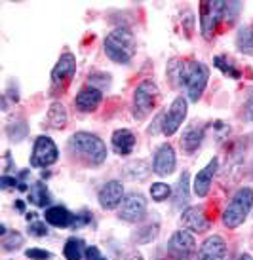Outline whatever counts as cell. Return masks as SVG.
Returning <instances> with one entry per match:
<instances>
[{
	"mask_svg": "<svg viewBox=\"0 0 253 260\" xmlns=\"http://www.w3.org/2000/svg\"><path fill=\"white\" fill-rule=\"evenodd\" d=\"M69 148L74 154H78L82 159H86L88 164L92 166H99L107 159V146L97 135L86 133V131H80L74 133L69 141Z\"/></svg>",
	"mask_w": 253,
	"mask_h": 260,
	"instance_id": "6da1fadb",
	"label": "cell"
},
{
	"mask_svg": "<svg viewBox=\"0 0 253 260\" xmlns=\"http://www.w3.org/2000/svg\"><path fill=\"white\" fill-rule=\"evenodd\" d=\"M105 53L110 61L126 65L135 55V38L128 29H115L105 38Z\"/></svg>",
	"mask_w": 253,
	"mask_h": 260,
	"instance_id": "7a4b0ae2",
	"label": "cell"
},
{
	"mask_svg": "<svg viewBox=\"0 0 253 260\" xmlns=\"http://www.w3.org/2000/svg\"><path fill=\"white\" fill-rule=\"evenodd\" d=\"M234 8H236V2H224V0L202 2V6H200V29H202L204 37H213L217 30V25L223 21Z\"/></svg>",
	"mask_w": 253,
	"mask_h": 260,
	"instance_id": "3957f363",
	"label": "cell"
},
{
	"mask_svg": "<svg viewBox=\"0 0 253 260\" xmlns=\"http://www.w3.org/2000/svg\"><path fill=\"white\" fill-rule=\"evenodd\" d=\"M253 205V188H240L223 213V222L227 228H238L246 220Z\"/></svg>",
	"mask_w": 253,
	"mask_h": 260,
	"instance_id": "277c9868",
	"label": "cell"
},
{
	"mask_svg": "<svg viewBox=\"0 0 253 260\" xmlns=\"http://www.w3.org/2000/svg\"><path fill=\"white\" fill-rule=\"evenodd\" d=\"M158 99V86L152 80H143L133 93V118L145 120L151 114Z\"/></svg>",
	"mask_w": 253,
	"mask_h": 260,
	"instance_id": "5b68a950",
	"label": "cell"
},
{
	"mask_svg": "<svg viewBox=\"0 0 253 260\" xmlns=\"http://www.w3.org/2000/svg\"><path fill=\"white\" fill-rule=\"evenodd\" d=\"M208 80H210V69L204 65V63H194V61L188 63L185 87H187V93L190 101L196 103L202 97L204 89L208 86Z\"/></svg>",
	"mask_w": 253,
	"mask_h": 260,
	"instance_id": "8992f818",
	"label": "cell"
},
{
	"mask_svg": "<svg viewBox=\"0 0 253 260\" xmlns=\"http://www.w3.org/2000/svg\"><path fill=\"white\" fill-rule=\"evenodd\" d=\"M167 253L174 260H188L196 253L194 236L187 230L175 232L167 241Z\"/></svg>",
	"mask_w": 253,
	"mask_h": 260,
	"instance_id": "52a82bcc",
	"label": "cell"
},
{
	"mask_svg": "<svg viewBox=\"0 0 253 260\" xmlns=\"http://www.w3.org/2000/svg\"><path fill=\"white\" fill-rule=\"evenodd\" d=\"M59 158V150L55 143L50 137H38L35 143V150H33V158L31 164L33 167H48L55 164Z\"/></svg>",
	"mask_w": 253,
	"mask_h": 260,
	"instance_id": "ba28073f",
	"label": "cell"
},
{
	"mask_svg": "<svg viewBox=\"0 0 253 260\" xmlns=\"http://www.w3.org/2000/svg\"><path fill=\"white\" fill-rule=\"evenodd\" d=\"M145 213H147V200L141 194L131 192L124 198L120 211H118V217L126 222H139L145 218Z\"/></svg>",
	"mask_w": 253,
	"mask_h": 260,
	"instance_id": "9c48e42d",
	"label": "cell"
},
{
	"mask_svg": "<svg viewBox=\"0 0 253 260\" xmlns=\"http://www.w3.org/2000/svg\"><path fill=\"white\" fill-rule=\"evenodd\" d=\"M187 116V99L177 97L166 114L162 116V133L164 135H174L181 127V123Z\"/></svg>",
	"mask_w": 253,
	"mask_h": 260,
	"instance_id": "30bf717a",
	"label": "cell"
},
{
	"mask_svg": "<svg viewBox=\"0 0 253 260\" xmlns=\"http://www.w3.org/2000/svg\"><path fill=\"white\" fill-rule=\"evenodd\" d=\"M74 73H76V59H74V55L72 53H63L59 57L58 65L53 67V71H51V84H53V87L69 84L71 78L74 76Z\"/></svg>",
	"mask_w": 253,
	"mask_h": 260,
	"instance_id": "8fae6325",
	"label": "cell"
},
{
	"mask_svg": "<svg viewBox=\"0 0 253 260\" xmlns=\"http://www.w3.org/2000/svg\"><path fill=\"white\" fill-rule=\"evenodd\" d=\"M198 260H227V243L221 236H210L198 251Z\"/></svg>",
	"mask_w": 253,
	"mask_h": 260,
	"instance_id": "7c38bea8",
	"label": "cell"
},
{
	"mask_svg": "<svg viewBox=\"0 0 253 260\" xmlns=\"http://www.w3.org/2000/svg\"><path fill=\"white\" fill-rule=\"evenodd\" d=\"M181 222L187 230L194 232V234H202L210 228V220L204 213V207H188L183 211L181 215Z\"/></svg>",
	"mask_w": 253,
	"mask_h": 260,
	"instance_id": "4fadbf2b",
	"label": "cell"
},
{
	"mask_svg": "<svg viewBox=\"0 0 253 260\" xmlns=\"http://www.w3.org/2000/svg\"><path fill=\"white\" fill-rule=\"evenodd\" d=\"M154 173L160 177L174 173L175 169V150L172 145H162L154 154V164H152Z\"/></svg>",
	"mask_w": 253,
	"mask_h": 260,
	"instance_id": "5bb4252c",
	"label": "cell"
},
{
	"mask_svg": "<svg viewBox=\"0 0 253 260\" xmlns=\"http://www.w3.org/2000/svg\"><path fill=\"white\" fill-rule=\"evenodd\" d=\"M124 202V186L122 182L110 181L99 190V203L103 209H115Z\"/></svg>",
	"mask_w": 253,
	"mask_h": 260,
	"instance_id": "9a60e30c",
	"label": "cell"
},
{
	"mask_svg": "<svg viewBox=\"0 0 253 260\" xmlns=\"http://www.w3.org/2000/svg\"><path fill=\"white\" fill-rule=\"evenodd\" d=\"M217 169H219V159L213 158L208 164V166L204 167L202 171H198V175H196L194 179V194L200 196V198H206L208 196V192H210V186L211 182H213V177H215Z\"/></svg>",
	"mask_w": 253,
	"mask_h": 260,
	"instance_id": "2e32d148",
	"label": "cell"
},
{
	"mask_svg": "<svg viewBox=\"0 0 253 260\" xmlns=\"http://www.w3.org/2000/svg\"><path fill=\"white\" fill-rule=\"evenodd\" d=\"M101 99H103L101 89H97V87H94V86L84 87V89L76 95L74 105H76V109L82 110V112H92V110H95L101 105Z\"/></svg>",
	"mask_w": 253,
	"mask_h": 260,
	"instance_id": "e0dca14e",
	"label": "cell"
},
{
	"mask_svg": "<svg viewBox=\"0 0 253 260\" xmlns=\"http://www.w3.org/2000/svg\"><path fill=\"white\" fill-rule=\"evenodd\" d=\"M74 217L76 215H72L71 211L65 209V207H50V209H46L44 213V218H46V222L51 224V226H58V228H67V226H71L72 228V222H74Z\"/></svg>",
	"mask_w": 253,
	"mask_h": 260,
	"instance_id": "ac0fdd59",
	"label": "cell"
},
{
	"mask_svg": "<svg viewBox=\"0 0 253 260\" xmlns=\"http://www.w3.org/2000/svg\"><path fill=\"white\" fill-rule=\"evenodd\" d=\"M133 146H135V137L130 129H116L113 133V148L116 154L128 156V154H131Z\"/></svg>",
	"mask_w": 253,
	"mask_h": 260,
	"instance_id": "d6986e66",
	"label": "cell"
},
{
	"mask_svg": "<svg viewBox=\"0 0 253 260\" xmlns=\"http://www.w3.org/2000/svg\"><path fill=\"white\" fill-rule=\"evenodd\" d=\"M202 139H204V127L198 122L190 123L185 133H183V139H181V146L190 154L194 152L198 146L202 145Z\"/></svg>",
	"mask_w": 253,
	"mask_h": 260,
	"instance_id": "ffe728a7",
	"label": "cell"
},
{
	"mask_svg": "<svg viewBox=\"0 0 253 260\" xmlns=\"http://www.w3.org/2000/svg\"><path fill=\"white\" fill-rule=\"evenodd\" d=\"M187 69H188V63H185V61H177V59H174V61L167 65V78H170V82H172V86H175V87L185 86Z\"/></svg>",
	"mask_w": 253,
	"mask_h": 260,
	"instance_id": "44dd1931",
	"label": "cell"
},
{
	"mask_svg": "<svg viewBox=\"0 0 253 260\" xmlns=\"http://www.w3.org/2000/svg\"><path fill=\"white\" fill-rule=\"evenodd\" d=\"M67 120H69V116H67L65 107L61 103H53L48 110V123L53 129H63L67 125Z\"/></svg>",
	"mask_w": 253,
	"mask_h": 260,
	"instance_id": "7402d4cb",
	"label": "cell"
},
{
	"mask_svg": "<svg viewBox=\"0 0 253 260\" xmlns=\"http://www.w3.org/2000/svg\"><path fill=\"white\" fill-rule=\"evenodd\" d=\"M29 200L38 207H46L51 202V196L48 192V186L44 182H35L29 190Z\"/></svg>",
	"mask_w": 253,
	"mask_h": 260,
	"instance_id": "603a6c76",
	"label": "cell"
},
{
	"mask_svg": "<svg viewBox=\"0 0 253 260\" xmlns=\"http://www.w3.org/2000/svg\"><path fill=\"white\" fill-rule=\"evenodd\" d=\"M236 48L246 55H253V27H244L236 35Z\"/></svg>",
	"mask_w": 253,
	"mask_h": 260,
	"instance_id": "cb8c5ba5",
	"label": "cell"
},
{
	"mask_svg": "<svg viewBox=\"0 0 253 260\" xmlns=\"http://www.w3.org/2000/svg\"><path fill=\"white\" fill-rule=\"evenodd\" d=\"M88 249L84 247V241L82 239H76V238H71L67 241L65 245V258L67 260H82L84 253H86Z\"/></svg>",
	"mask_w": 253,
	"mask_h": 260,
	"instance_id": "d4e9b609",
	"label": "cell"
},
{
	"mask_svg": "<svg viewBox=\"0 0 253 260\" xmlns=\"http://www.w3.org/2000/svg\"><path fill=\"white\" fill-rule=\"evenodd\" d=\"M187 202H188V173L185 171L179 177V182H177V188H175V207L181 209Z\"/></svg>",
	"mask_w": 253,
	"mask_h": 260,
	"instance_id": "484cf974",
	"label": "cell"
},
{
	"mask_svg": "<svg viewBox=\"0 0 253 260\" xmlns=\"http://www.w3.org/2000/svg\"><path fill=\"white\" fill-rule=\"evenodd\" d=\"M23 245V236L19 232H8L2 238V249L4 251H15Z\"/></svg>",
	"mask_w": 253,
	"mask_h": 260,
	"instance_id": "4316f807",
	"label": "cell"
},
{
	"mask_svg": "<svg viewBox=\"0 0 253 260\" xmlns=\"http://www.w3.org/2000/svg\"><path fill=\"white\" fill-rule=\"evenodd\" d=\"M170 194H172V188L166 182H154L151 186V196L154 202H164L170 198Z\"/></svg>",
	"mask_w": 253,
	"mask_h": 260,
	"instance_id": "83f0119b",
	"label": "cell"
},
{
	"mask_svg": "<svg viewBox=\"0 0 253 260\" xmlns=\"http://www.w3.org/2000/svg\"><path fill=\"white\" fill-rule=\"evenodd\" d=\"M6 133L12 141H21L27 135V125L23 122H10L6 127Z\"/></svg>",
	"mask_w": 253,
	"mask_h": 260,
	"instance_id": "f1b7e54d",
	"label": "cell"
},
{
	"mask_svg": "<svg viewBox=\"0 0 253 260\" xmlns=\"http://www.w3.org/2000/svg\"><path fill=\"white\" fill-rule=\"evenodd\" d=\"M145 167H149V164L143 161V159H137V161H131V164H128V166L124 167V173H126V177H130V179L141 181V179H145V175L139 173V169H145Z\"/></svg>",
	"mask_w": 253,
	"mask_h": 260,
	"instance_id": "f546056e",
	"label": "cell"
},
{
	"mask_svg": "<svg viewBox=\"0 0 253 260\" xmlns=\"http://www.w3.org/2000/svg\"><path fill=\"white\" fill-rule=\"evenodd\" d=\"M215 67H219L224 74H231L232 78H238V76H240V73L234 69V67H232L231 61H227V59L221 57V55H219V57H215Z\"/></svg>",
	"mask_w": 253,
	"mask_h": 260,
	"instance_id": "4dcf8cb0",
	"label": "cell"
},
{
	"mask_svg": "<svg viewBox=\"0 0 253 260\" xmlns=\"http://www.w3.org/2000/svg\"><path fill=\"white\" fill-rule=\"evenodd\" d=\"M48 226L40 220H33L29 226V234L31 236H35V238H44V236H48Z\"/></svg>",
	"mask_w": 253,
	"mask_h": 260,
	"instance_id": "1f68e13d",
	"label": "cell"
},
{
	"mask_svg": "<svg viewBox=\"0 0 253 260\" xmlns=\"http://www.w3.org/2000/svg\"><path fill=\"white\" fill-rule=\"evenodd\" d=\"M25 254H27V258H31V260H48V258H51V253H48V251H42V249H29Z\"/></svg>",
	"mask_w": 253,
	"mask_h": 260,
	"instance_id": "d6a6232c",
	"label": "cell"
},
{
	"mask_svg": "<svg viewBox=\"0 0 253 260\" xmlns=\"http://www.w3.org/2000/svg\"><path fill=\"white\" fill-rule=\"evenodd\" d=\"M86 256L90 260H107L105 256H101V253H99V249H97V247H88Z\"/></svg>",
	"mask_w": 253,
	"mask_h": 260,
	"instance_id": "836d02e7",
	"label": "cell"
},
{
	"mask_svg": "<svg viewBox=\"0 0 253 260\" xmlns=\"http://www.w3.org/2000/svg\"><path fill=\"white\" fill-rule=\"evenodd\" d=\"M90 222V217H88L86 213H82V215H76L74 217V222H72V228H80V226H84V224Z\"/></svg>",
	"mask_w": 253,
	"mask_h": 260,
	"instance_id": "e575fe53",
	"label": "cell"
},
{
	"mask_svg": "<svg viewBox=\"0 0 253 260\" xmlns=\"http://www.w3.org/2000/svg\"><path fill=\"white\" fill-rule=\"evenodd\" d=\"M0 182H2V188H10V186H15V184H19V182L15 181V177H8V175H4Z\"/></svg>",
	"mask_w": 253,
	"mask_h": 260,
	"instance_id": "d590c367",
	"label": "cell"
},
{
	"mask_svg": "<svg viewBox=\"0 0 253 260\" xmlns=\"http://www.w3.org/2000/svg\"><path fill=\"white\" fill-rule=\"evenodd\" d=\"M247 118H249V120H253V99L249 103H247Z\"/></svg>",
	"mask_w": 253,
	"mask_h": 260,
	"instance_id": "8d00e7d4",
	"label": "cell"
},
{
	"mask_svg": "<svg viewBox=\"0 0 253 260\" xmlns=\"http://www.w3.org/2000/svg\"><path fill=\"white\" fill-rule=\"evenodd\" d=\"M238 260H253V256H251V254H246V253H244Z\"/></svg>",
	"mask_w": 253,
	"mask_h": 260,
	"instance_id": "74e56055",
	"label": "cell"
},
{
	"mask_svg": "<svg viewBox=\"0 0 253 260\" xmlns=\"http://www.w3.org/2000/svg\"><path fill=\"white\" fill-rule=\"evenodd\" d=\"M130 260H143V256H141V254H133Z\"/></svg>",
	"mask_w": 253,
	"mask_h": 260,
	"instance_id": "f35d334b",
	"label": "cell"
}]
</instances>
